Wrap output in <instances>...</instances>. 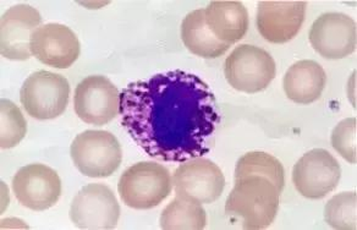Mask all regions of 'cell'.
Here are the masks:
<instances>
[{
	"mask_svg": "<svg viewBox=\"0 0 357 230\" xmlns=\"http://www.w3.org/2000/svg\"><path fill=\"white\" fill-rule=\"evenodd\" d=\"M308 37L313 49L323 58L344 59L356 50V22L342 13H326L313 22Z\"/></svg>",
	"mask_w": 357,
	"mask_h": 230,
	"instance_id": "8fae6325",
	"label": "cell"
},
{
	"mask_svg": "<svg viewBox=\"0 0 357 230\" xmlns=\"http://www.w3.org/2000/svg\"><path fill=\"white\" fill-rule=\"evenodd\" d=\"M340 176L339 162L323 148L303 155L293 170L294 185L300 195L310 200H319L335 190Z\"/></svg>",
	"mask_w": 357,
	"mask_h": 230,
	"instance_id": "30bf717a",
	"label": "cell"
},
{
	"mask_svg": "<svg viewBox=\"0 0 357 230\" xmlns=\"http://www.w3.org/2000/svg\"><path fill=\"white\" fill-rule=\"evenodd\" d=\"M207 224V215L201 204L175 197L160 215L164 230H202Z\"/></svg>",
	"mask_w": 357,
	"mask_h": 230,
	"instance_id": "d6986e66",
	"label": "cell"
},
{
	"mask_svg": "<svg viewBox=\"0 0 357 230\" xmlns=\"http://www.w3.org/2000/svg\"><path fill=\"white\" fill-rule=\"evenodd\" d=\"M74 108L86 124L105 125L120 113L119 90L105 76H87L76 86Z\"/></svg>",
	"mask_w": 357,
	"mask_h": 230,
	"instance_id": "ba28073f",
	"label": "cell"
},
{
	"mask_svg": "<svg viewBox=\"0 0 357 230\" xmlns=\"http://www.w3.org/2000/svg\"><path fill=\"white\" fill-rule=\"evenodd\" d=\"M13 191L21 205L40 212L58 202L61 196V181L48 165L35 163L17 170L13 179Z\"/></svg>",
	"mask_w": 357,
	"mask_h": 230,
	"instance_id": "7c38bea8",
	"label": "cell"
},
{
	"mask_svg": "<svg viewBox=\"0 0 357 230\" xmlns=\"http://www.w3.org/2000/svg\"><path fill=\"white\" fill-rule=\"evenodd\" d=\"M248 176L267 178L273 183L280 194L285 185V171L280 160L261 151L248 152L238 160L234 179H240Z\"/></svg>",
	"mask_w": 357,
	"mask_h": 230,
	"instance_id": "ffe728a7",
	"label": "cell"
},
{
	"mask_svg": "<svg viewBox=\"0 0 357 230\" xmlns=\"http://www.w3.org/2000/svg\"><path fill=\"white\" fill-rule=\"evenodd\" d=\"M204 16L211 32L223 43L234 45L248 33V9L240 1H212L204 9Z\"/></svg>",
	"mask_w": 357,
	"mask_h": 230,
	"instance_id": "2e32d148",
	"label": "cell"
},
{
	"mask_svg": "<svg viewBox=\"0 0 357 230\" xmlns=\"http://www.w3.org/2000/svg\"><path fill=\"white\" fill-rule=\"evenodd\" d=\"M42 25L40 11L27 4L11 6L0 21V53L9 61L30 59L31 38Z\"/></svg>",
	"mask_w": 357,
	"mask_h": 230,
	"instance_id": "4fadbf2b",
	"label": "cell"
},
{
	"mask_svg": "<svg viewBox=\"0 0 357 230\" xmlns=\"http://www.w3.org/2000/svg\"><path fill=\"white\" fill-rule=\"evenodd\" d=\"M181 40L192 54L215 59L228 52L230 45L214 37L206 24L204 9L191 11L181 24Z\"/></svg>",
	"mask_w": 357,
	"mask_h": 230,
	"instance_id": "ac0fdd59",
	"label": "cell"
},
{
	"mask_svg": "<svg viewBox=\"0 0 357 230\" xmlns=\"http://www.w3.org/2000/svg\"><path fill=\"white\" fill-rule=\"evenodd\" d=\"M119 218L118 200L113 190L105 184L84 186L70 207V220L79 229H114Z\"/></svg>",
	"mask_w": 357,
	"mask_h": 230,
	"instance_id": "52a82bcc",
	"label": "cell"
},
{
	"mask_svg": "<svg viewBox=\"0 0 357 230\" xmlns=\"http://www.w3.org/2000/svg\"><path fill=\"white\" fill-rule=\"evenodd\" d=\"M356 212V192H340L328 201L324 218L333 229L355 230L357 228Z\"/></svg>",
	"mask_w": 357,
	"mask_h": 230,
	"instance_id": "44dd1931",
	"label": "cell"
},
{
	"mask_svg": "<svg viewBox=\"0 0 357 230\" xmlns=\"http://www.w3.org/2000/svg\"><path fill=\"white\" fill-rule=\"evenodd\" d=\"M173 186L178 197L197 204H213L223 194V171L212 160L199 157L186 160L175 169Z\"/></svg>",
	"mask_w": 357,
	"mask_h": 230,
	"instance_id": "9c48e42d",
	"label": "cell"
},
{
	"mask_svg": "<svg viewBox=\"0 0 357 230\" xmlns=\"http://www.w3.org/2000/svg\"><path fill=\"white\" fill-rule=\"evenodd\" d=\"M356 118H347L340 121L333 130L332 145L334 150L350 164H356Z\"/></svg>",
	"mask_w": 357,
	"mask_h": 230,
	"instance_id": "603a6c76",
	"label": "cell"
},
{
	"mask_svg": "<svg viewBox=\"0 0 357 230\" xmlns=\"http://www.w3.org/2000/svg\"><path fill=\"white\" fill-rule=\"evenodd\" d=\"M120 115L151 158L175 163L208 155L222 121L208 84L183 70L131 82L120 93Z\"/></svg>",
	"mask_w": 357,
	"mask_h": 230,
	"instance_id": "6da1fadb",
	"label": "cell"
},
{
	"mask_svg": "<svg viewBox=\"0 0 357 230\" xmlns=\"http://www.w3.org/2000/svg\"><path fill=\"white\" fill-rule=\"evenodd\" d=\"M279 196L278 189L267 178L243 176L235 179L225 212L231 220H240L243 229H266L278 213Z\"/></svg>",
	"mask_w": 357,
	"mask_h": 230,
	"instance_id": "7a4b0ae2",
	"label": "cell"
},
{
	"mask_svg": "<svg viewBox=\"0 0 357 230\" xmlns=\"http://www.w3.org/2000/svg\"><path fill=\"white\" fill-rule=\"evenodd\" d=\"M306 8V1H261L257 11L258 32L271 43H287L301 30Z\"/></svg>",
	"mask_w": 357,
	"mask_h": 230,
	"instance_id": "9a60e30c",
	"label": "cell"
},
{
	"mask_svg": "<svg viewBox=\"0 0 357 230\" xmlns=\"http://www.w3.org/2000/svg\"><path fill=\"white\" fill-rule=\"evenodd\" d=\"M70 86L64 76L52 71H36L21 87L20 100L27 114L37 121H52L64 113Z\"/></svg>",
	"mask_w": 357,
	"mask_h": 230,
	"instance_id": "8992f818",
	"label": "cell"
},
{
	"mask_svg": "<svg viewBox=\"0 0 357 230\" xmlns=\"http://www.w3.org/2000/svg\"><path fill=\"white\" fill-rule=\"evenodd\" d=\"M173 190L168 168L153 162H139L120 176L118 191L125 205L135 210H151L162 204Z\"/></svg>",
	"mask_w": 357,
	"mask_h": 230,
	"instance_id": "3957f363",
	"label": "cell"
},
{
	"mask_svg": "<svg viewBox=\"0 0 357 230\" xmlns=\"http://www.w3.org/2000/svg\"><path fill=\"white\" fill-rule=\"evenodd\" d=\"M70 155L81 174L97 179L113 176L123 160L119 141L105 130H86L76 136Z\"/></svg>",
	"mask_w": 357,
	"mask_h": 230,
	"instance_id": "277c9868",
	"label": "cell"
},
{
	"mask_svg": "<svg viewBox=\"0 0 357 230\" xmlns=\"http://www.w3.org/2000/svg\"><path fill=\"white\" fill-rule=\"evenodd\" d=\"M31 54L45 66L68 69L79 59L81 45L68 26L47 24L38 27L31 38Z\"/></svg>",
	"mask_w": 357,
	"mask_h": 230,
	"instance_id": "5bb4252c",
	"label": "cell"
},
{
	"mask_svg": "<svg viewBox=\"0 0 357 230\" xmlns=\"http://www.w3.org/2000/svg\"><path fill=\"white\" fill-rule=\"evenodd\" d=\"M224 74L234 90L252 95L271 85L277 74V66L267 50L241 45L225 59Z\"/></svg>",
	"mask_w": 357,
	"mask_h": 230,
	"instance_id": "5b68a950",
	"label": "cell"
},
{
	"mask_svg": "<svg viewBox=\"0 0 357 230\" xmlns=\"http://www.w3.org/2000/svg\"><path fill=\"white\" fill-rule=\"evenodd\" d=\"M327 84V75L314 61H300L289 68L283 87L289 100L298 105H311L319 100Z\"/></svg>",
	"mask_w": 357,
	"mask_h": 230,
	"instance_id": "e0dca14e",
	"label": "cell"
},
{
	"mask_svg": "<svg viewBox=\"0 0 357 230\" xmlns=\"http://www.w3.org/2000/svg\"><path fill=\"white\" fill-rule=\"evenodd\" d=\"M1 129H0V147L9 150L19 145L25 137L27 123L20 108L9 100L0 102Z\"/></svg>",
	"mask_w": 357,
	"mask_h": 230,
	"instance_id": "7402d4cb",
	"label": "cell"
}]
</instances>
